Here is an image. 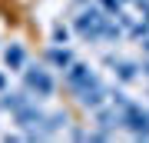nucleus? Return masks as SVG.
I'll list each match as a JSON object with an SVG mask.
<instances>
[{
	"mask_svg": "<svg viewBox=\"0 0 149 143\" xmlns=\"http://www.w3.org/2000/svg\"><path fill=\"white\" fill-rule=\"evenodd\" d=\"M123 123L136 133V137H149V113L136 103H123Z\"/></svg>",
	"mask_w": 149,
	"mask_h": 143,
	"instance_id": "1",
	"label": "nucleus"
}]
</instances>
